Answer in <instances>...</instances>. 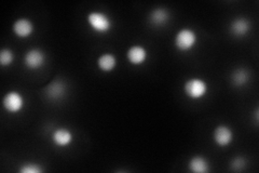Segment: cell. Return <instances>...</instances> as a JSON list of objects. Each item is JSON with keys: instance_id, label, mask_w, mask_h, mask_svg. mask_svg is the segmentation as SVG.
<instances>
[{"instance_id": "1", "label": "cell", "mask_w": 259, "mask_h": 173, "mask_svg": "<svg viewBox=\"0 0 259 173\" xmlns=\"http://www.w3.org/2000/svg\"><path fill=\"white\" fill-rule=\"evenodd\" d=\"M87 22L96 34H107L113 27V22L110 16L102 11H92L89 13Z\"/></svg>"}, {"instance_id": "2", "label": "cell", "mask_w": 259, "mask_h": 173, "mask_svg": "<svg viewBox=\"0 0 259 173\" xmlns=\"http://www.w3.org/2000/svg\"><path fill=\"white\" fill-rule=\"evenodd\" d=\"M208 89L209 88L207 82L199 77L189 78L184 85V92L186 96L193 101L201 100V98L205 97L208 93Z\"/></svg>"}, {"instance_id": "3", "label": "cell", "mask_w": 259, "mask_h": 173, "mask_svg": "<svg viewBox=\"0 0 259 173\" xmlns=\"http://www.w3.org/2000/svg\"><path fill=\"white\" fill-rule=\"evenodd\" d=\"M198 44L197 32L191 28H182L177 31L174 38V46L178 51L189 52Z\"/></svg>"}, {"instance_id": "4", "label": "cell", "mask_w": 259, "mask_h": 173, "mask_svg": "<svg viewBox=\"0 0 259 173\" xmlns=\"http://www.w3.org/2000/svg\"><path fill=\"white\" fill-rule=\"evenodd\" d=\"M3 105L9 114H19L25 106V98L18 91H10L4 96Z\"/></svg>"}, {"instance_id": "5", "label": "cell", "mask_w": 259, "mask_h": 173, "mask_svg": "<svg viewBox=\"0 0 259 173\" xmlns=\"http://www.w3.org/2000/svg\"><path fill=\"white\" fill-rule=\"evenodd\" d=\"M47 55L41 49H30L24 55V64L30 71H38L45 66Z\"/></svg>"}, {"instance_id": "6", "label": "cell", "mask_w": 259, "mask_h": 173, "mask_svg": "<svg viewBox=\"0 0 259 173\" xmlns=\"http://www.w3.org/2000/svg\"><path fill=\"white\" fill-rule=\"evenodd\" d=\"M234 133L233 130L225 125H221L215 128L213 132V140L220 147H227L233 142Z\"/></svg>"}, {"instance_id": "7", "label": "cell", "mask_w": 259, "mask_h": 173, "mask_svg": "<svg viewBox=\"0 0 259 173\" xmlns=\"http://www.w3.org/2000/svg\"><path fill=\"white\" fill-rule=\"evenodd\" d=\"M147 49L141 45H134L128 49L126 52V59L134 66H140L145 64L148 60Z\"/></svg>"}, {"instance_id": "8", "label": "cell", "mask_w": 259, "mask_h": 173, "mask_svg": "<svg viewBox=\"0 0 259 173\" xmlns=\"http://www.w3.org/2000/svg\"><path fill=\"white\" fill-rule=\"evenodd\" d=\"M34 31H35L34 23L27 18L18 19L13 24V32L18 38H21V39L29 38L32 34H34Z\"/></svg>"}, {"instance_id": "9", "label": "cell", "mask_w": 259, "mask_h": 173, "mask_svg": "<svg viewBox=\"0 0 259 173\" xmlns=\"http://www.w3.org/2000/svg\"><path fill=\"white\" fill-rule=\"evenodd\" d=\"M171 15H169L168 10L163 7H158L152 9L149 13V23L155 27H163L168 23Z\"/></svg>"}, {"instance_id": "10", "label": "cell", "mask_w": 259, "mask_h": 173, "mask_svg": "<svg viewBox=\"0 0 259 173\" xmlns=\"http://www.w3.org/2000/svg\"><path fill=\"white\" fill-rule=\"evenodd\" d=\"M74 141V134L67 128H58L52 133V142L55 146L65 148L68 147Z\"/></svg>"}, {"instance_id": "11", "label": "cell", "mask_w": 259, "mask_h": 173, "mask_svg": "<svg viewBox=\"0 0 259 173\" xmlns=\"http://www.w3.org/2000/svg\"><path fill=\"white\" fill-rule=\"evenodd\" d=\"M250 30V23L246 18H236L231 21L229 32L236 38L245 37Z\"/></svg>"}, {"instance_id": "12", "label": "cell", "mask_w": 259, "mask_h": 173, "mask_svg": "<svg viewBox=\"0 0 259 173\" xmlns=\"http://www.w3.org/2000/svg\"><path fill=\"white\" fill-rule=\"evenodd\" d=\"M45 93L48 98H50L52 101H59L64 97L65 93H66V85L61 79H56L52 81L50 85L47 86L45 89Z\"/></svg>"}, {"instance_id": "13", "label": "cell", "mask_w": 259, "mask_h": 173, "mask_svg": "<svg viewBox=\"0 0 259 173\" xmlns=\"http://www.w3.org/2000/svg\"><path fill=\"white\" fill-rule=\"evenodd\" d=\"M188 169L193 173H206L209 171V162L203 156L196 155L190 158Z\"/></svg>"}, {"instance_id": "14", "label": "cell", "mask_w": 259, "mask_h": 173, "mask_svg": "<svg viewBox=\"0 0 259 173\" xmlns=\"http://www.w3.org/2000/svg\"><path fill=\"white\" fill-rule=\"evenodd\" d=\"M117 66V57L112 53H103L97 59V67L104 73H111Z\"/></svg>"}, {"instance_id": "15", "label": "cell", "mask_w": 259, "mask_h": 173, "mask_svg": "<svg viewBox=\"0 0 259 173\" xmlns=\"http://www.w3.org/2000/svg\"><path fill=\"white\" fill-rule=\"evenodd\" d=\"M249 79L248 72L245 68H237L232 72L231 81L232 85L236 87H242L247 84Z\"/></svg>"}, {"instance_id": "16", "label": "cell", "mask_w": 259, "mask_h": 173, "mask_svg": "<svg viewBox=\"0 0 259 173\" xmlns=\"http://www.w3.org/2000/svg\"><path fill=\"white\" fill-rule=\"evenodd\" d=\"M14 61V53L12 52V50L8 48L3 49L0 51V64L2 66H10V65L13 63Z\"/></svg>"}, {"instance_id": "17", "label": "cell", "mask_w": 259, "mask_h": 173, "mask_svg": "<svg viewBox=\"0 0 259 173\" xmlns=\"http://www.w3.org/2000/svg\"><path fill=\"white\" fill-rule=\"evenodd\" d=\"M19 171L21 173H41L44 168L36 162H25L22 164Z\"/></svg>"}, {"instance_id": "18", "label": "cell", "mask_w": 259, "mask_h": 173, "mask_svg": "<svg viewBox=\"0 0 259 173\" xmlns=\"http://www.w3.org/2000/svg\"><path fill=\"white\" fill-rule=\"evenodd\" d=\"M246 164L245 158L244 157H241V156H238V157L234 158L231 162V169L234 171H241L244 169Z\"/></svg>"}]
</instances>
